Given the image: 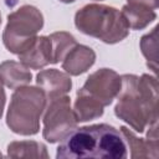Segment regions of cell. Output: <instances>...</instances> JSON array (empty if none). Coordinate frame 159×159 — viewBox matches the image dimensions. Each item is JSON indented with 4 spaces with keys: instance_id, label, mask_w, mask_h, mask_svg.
Listing matches in <instances>:
<instances>
[{
    "instance_id": "obj_2",
    "label": "cell",
    "mask_w": 159,
    "mask_h": 159,
    "mask_svg": "<svg viewBox=\"0 0 159 159\" xmlns=\"http://www.w3.org/2000/svg\"><path fill=\"white\" fill-rule=\"evenodd\" d=\"M117 96L114 114L135 132L143 133L148 125L158 122V81L155 76L123 75Z\"/></svg>"
},
{
    "instance_id": "obj_11",
    "label": "cell",
    "mask_w": 159,
    "mask_h": 159,
    "mask_svg": "<svg viewBox=\"0 0 159 159\" xmlns=\"http://www.w3.org/2000/svg\"><path fill=\"white\" fill-rule=\"evenodd\" d=\"M96 61V52L86 46L76 43L63 57L62 68L70 76H80L89 70Z\"/></svg>"
},
{
    "instance_id": "obj_6",
    "label": "cell",
    "mask_w": 159,
    "mask_h": 159,
    "mask_svg": "<svg viewBox=\"0 0 159 159\" xmlns=\"http://www.w3.org/2000/svg\"><path fill=\"white\" fill-rule=\"evenodd\" d=\"M43 112L42 137L48 143L61 142L77 127L78 120L71 108V98L66 94L50 99Z\"/></svg>"
},
{
    "instance_id": "obj_21",
    "label": "cell",
    "mask_w": 159,
    "mask_h": 159,
    "mask_svg": "<svg viewBox=\"0 0 159 159\" xmlns=\"http://www.w3.org/2000/svg\"><path fill=\"white\" fill-rule=\"evenodd\" d=\"M0 25H1V15H0Z\"/></svg>"
},
{
    "instance_id": "obj_7",
    "label": "cell",
    "mask_w": 159,
    "mask_h": 159,
    "mask_svg": "<svg viewBox=\"0 0 159 159\" xmlns=\"http://www.w3.org/2000/svg\"><path fill=\"white\" fill-rule=\"evenodd\" d=\"M122 78L114 70L99 68L87 77L84 84L77 92L87 94L103 107H107L118 96Z\"/></svg>"
},
{
    "instance_id": "obj_8",
    "label": "cell",
    "mask_w": 159,
    "mask_h": 159,
    "mask_svg": "<svg viewBox=\"0 0 159 159\" xmlns=\"http://www.w3.org/2000/svg\"><path fill=\"white\" fill-rule=\"evenodd\" d=\"M147 138H138L127 127H120L119 130L125 140L127 149H130V158H154L159 155V137L158 122L147 127Z\"/></svg>"
},
{
    "instance_id": "obj_20",
    "label": "cell",
    "mask_w": 159,
    "mask_h": 159,
    "mask_svg": "<svg viewBox=\"0 0 159 159\" xmlns=\"http://www.w3.org/2000/svg\"><path fill=\"white\" fill-rule=\"evenodd\" d=\"M61 2H63V4H71V2H73V1H76V0H60Z\"/></svg>"
},
{
    "instance_id": "obj_13",
    "label": "cell",
    "mask_w": 159,
    "mask_h": 159,
    "mask_svg": "<svg viewBox=\"0 0 159 159\" xmlns=\"http://www.w3.org/2000/svg\"><path fill=\"white\" fill-rule=\"evenodd\" d=\"M120 12L132 30H143L157 19V12L153 9L139 4H127Z\"/></svg>"
},
{
    "instance_id": "obj_12",
    "label": "cell",
    "mask_w": 159,
    "mask_h": 159,
    "mask_svg": "<svg viewBox=\"0 0 159 159\" xmlns=\"http://www.w3.org/2000/svg\"><path fill=\"white\" fill-rule=\"evenodd\" d=\"M0 77L6 87L16 89L17 87L26 86L31 82L32 75L30 68L16 61H4L0 63Z\"/></svg>"
},
{
    "instance_id": "obj_14",
    "label": "cell",
    "mask_w": 159,
    "mask_h": 159,
    "mask_svg": "<svg viewBox=\"0 0 159 159\" xmlns=\"http://www.w3.org/2000/svg\"><path fill=\"white\" fill-rule=\"evenodd\" d=\"M73 112L78 122H88L102 117L104 107L87 94L77 92V98L73 104Z\"/></svg>"
},
{
    "instance_id": "obj_18",
    "label": "cell",
    "mask_w": 159,
    "mask_h": 159,
    "mask_svg": "<svg viewBox=\"0 0 159 159\" xmlns=\"http://www.w3.org/2000/svg\"><path fill=\"white\" fill-rule=\"evenodd\" d=\"M128 4H139L155 10L158 7V0H128Z\"/></svg>"
},
{
    "instance_id": "obj_9",
    "label": "cell",
    "mask_w": 159,
    "mask_h": 159,
    "mask_svg": "<svg viewBox=\"0 0 159 159\" xmlns=\"http://www.w3.org/2000/svg\"><path fill=\"white\" fill-rule=\"evenodd\" d=\"M36 84L43 91L47 101L65 96L72 88L70 75L57 68L40 71L36 75Z\"/></svg>"
},
{
    "instance_id": "obj_1",
    "label": "cell",
    "mask_w": 159,
    "mask_h": 159,
    "mask_svg": "<svg viewBox=\"0 0 159 159\" xmlns=\"http://www.w3.org/2000/svg\"><path fill=\"white\" fill-rule=\"evenodd\" d=\"M128 157L125 140L113 125L99 123L75 128L60 143L57 159H124Z\"/></svg>"
},
{
    "instance_id": "obj_19",
    "label": "cell",
    "mask_w": 159,
    "mask_h": 159,
    "mask_svg": "<svg viewBox=\"0 0 159 159\" xmlns=\"http://www.w3.org/2000/svg\"><path fill=\"white\" fill-rule=\"evenodd\" d=\"M5 101H6V96H5V89H4V82H2V80L0 77V119H1L2 113H4Z\"/></svg>"
},
{
    "instance_id": "obj_17",
    "label": "cell",
    "mask_w": 159,
    "mask_h": 159,
    "mask_svg": "<svg viewBox=\"0 0 159 159\" xmlns=\"http://www.w3.org/2000/svg\"><path fill=\"white\" fill-rule=\"evenodd\" d=\"M140 50L147 60L148 67L157 73L158 71V26H155L152 32L144 35L140 39Z\"/></svg>"
},
{
    "instance_id": "obj_22",
    "label": "cell",
    "mask_w": 159,
    "mask_h": 159,
    "mask_svg": "<svg viewBox=\"0 0 159 159\" xmlns=\"http://www.w3.org/2000/svg\"><path fill=\"white\" fill-rule=\"evenodd\" d=\"M0 157H1V153H0Z\"/></svg>"
},
{
    "instance_id": "obj_4",
    "label": "cell",
    "mask_w": 159,
    "mask_h": 159,
    "mask_svg": "<svg viewBox=\"0 0 159 159\" xmlns=\"http://www.w3.org/2000/svg\"><path fill=\"white\" fill-rule=\"evenodd\" d=\"M47 98L40 87L21 86L11 94L6 113V124L16 134L35 135L40 130V119Z\"/></svg>"
},
{
    "instance_id": "obj_10",
    "label": "cell",
    "mask_w": 159,
    "mask_h": 159,
    "mask_svg": "<svg viewBox=\"0 0 159 159\" xmlns=\"http://www.w3.org/2000/svg\"><path fill=\"white\" fill-rule=\"evenodd\" d=\"M20 62L31 70H40L52 63V47L48 36H37L32 45L21 52Z\"/></svg>"
},
{
    "instance_id": "obj_5",
    "label": "cell",
    "mask_w": 159,
    "mask_h": 159,
    "mask_svg": "<svg viewBox=\"0 0 159 159\" xmlns=\"http://www.w3.org/2000/svg\"><path fill=\"white\" fill-rule=\"evenodd\" d=\"M42 27V12L32 5H22L7 15V24L2 32L4 46L9 52L20 55L32 45Z\"/></svg>"
},
{
    "instance_id": "obj_3",
    "label": "cell",
    "mask_w": 159,
    "mask_h": 159,
    "mask_svg": "<svg viewBox=\"0 0 159 159\" xmlns=\"http://www.w3.org/2000/svg\"><path fill=\"white\" fill-rule=\"evenodd\" d=\"M75 25L82 34L109 45L120 42L129 34L122 12L103 4H88L81 7L75 15Z\"/></svg>"
},
{
    "instance_id": "obj_16",
    "label": "cell",
    "mask_w": 159,
    "mask_h": 159,
    "mask_svg": "<svg viewBox=\"0 0 159 159\" xmlns=\"http://www.w3.org/2000/svg\"><path fill=\"white\" fill-rule=\"evenodd\" d=\"M51 47H52V63H58L63 60L66 53L77 43L76 39L66 31L53 32L50 36Z\"/></svg>"
},
{
    "instance_id": "obj_15",
    "label": "cell",
    "mask_w": 159,
    "mask_h": 159,
    "mask_svg": "<svg viewBox=\"0 0 159 159\" xmlns=\"http://www.w3.org/2000/svg\"><path fill=\"white\" fill-rule=\"evenodd\" d=\"M7 155L10 158H48L46 145L35 140L11 142L7 145Z\"/></svg>"
}]
</instances>
